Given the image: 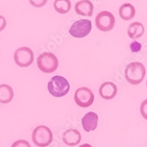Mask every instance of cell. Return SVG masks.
<instances>
[{
  "label": "cell",
  "mask_w": 147,
  "mask_h": 147,
  "mask_svg": "<svg viewBox=\"0 0 147 147\" xmlns=\"http://www.w3.org/2000/svg\"><path fill=\"white\" fill-rule=\"evenodd\" d=\"M58 65L57 57L51 53H44L37 58L38 67L44 73L50 74L55 72L58 68Z\"/></svg>",
  "instance_id": "277c9868"
},
{
  "label": "cell",
  "mask_w": 147,
  "mask_h": 147,
  "mask_svg": "<svg viewBox=\"0 0 147 147\" xmlns=\"http://www.w3.org/2000/svg\"><path fill=\"white\" fill-rule=\"evenodd\" d=\"M98 122V116L94 112H89L82 118L81 122L83 129L86 132L96 129Z\"/></svg>",
  "instance_id": "30bf717a"
},
{
  "label": "cell",
  "mask_w": 147,
  "mask_h": 147,
  "mask_svg": "<svg viewBox=\"0 0 147 147\" xmlns=\"http://www.w3.org/2000/svg\"><path fill=\"white\" fill-rule=\"evenodd\" d=\"M115 24L114 16L108 11H103L98 14L95 18V25L97 28L103 32L111 31Z\"/></svg>",
  "instance_id": "5b68a950"
},
{
  "label": "cell",
  "mask_w": 147,
  "mask_h": 147,
  "mask_svg": "<svg viewBox=\"0 0 147 147\" xmlns=\"http://www.w3.org/2000/svg\"><path fill=\"white\" fill-rule=\"evenodd\" d=\"M70 0H55L54 7L57 13L61 14L68 13L71 8Z\"/></svg>",
  "instance_id": "2e32d148"
},
{
  "label": "cell",
  "mask_w": 147,
  "mask_h": 147,
  "mask_svg": "<svg viewBox=\"0 0 147 147\" xmlns=\"http://www.w3.org/2000/svg\"><path fill=\"white\" fill-rule=\"evenodd\" d=\"M141 44L137 42V41H134L130 45V48L131 50L132 53H138L139 52L141 49Z\"/></svg>",
  "instance_id": "ffe728a7"
},
{
  "label": "cell",
  "mask_w": 147,
  "mask_h": 147,
  "mask_svg": "<svg viewBox=\"0 0 147 147\" xmlns=\"http://www.w3.org/2000/svg\"><path fill=\"white\" fill-rule=\"evenodd\" d=\"M70 89L68 80L64 77L55 76L48 83V90L53 96L59 98L66 95Z\"/></svg>",
  "instance_id": "7a4b0ae2"
},
{
  "label": "cell",
  "mask_w": 147,
  "mask_h": 147,
  "mask_svg": "<svg viewBox=\"0 0 147 147\" xmlns=\"http://www.w3.org/2000/svg\"><path fill=\"white\" fill-rule=\"evenodd\" d=\"M79 147H92V146L89 144H84L80 145Z\"/></svg>",
  "instance_id": "7402d4cb"
},
{
  "label": "cell",
  "mask_w": 147,
  "mask_h": 147,
  "mask_svg": "<svg viewBox=\"0 0 147 147\" xmlns=\"http://www.w3.org/2000/svg\"><path fill=\"white\" fill-rule=\"evenodd\" d=\"M146 86H147V81H146Z\"/></svg>",
  "instance_id": "603a6c76"
},
{
  "label": "cell",
  "mask_w": 147,
  "mask_h": 147,
  "mask_svg": "<svg viewBox=\"0 0 147 147\" xmlns=\"http://www.w3.org/2000/svg\"><path fill=\"white\" fill-rule=\"evenodd\" d=\"M7 26V21L5 18L2 16H0V32L3 31Z\"/></svg>",
  "instance_id": "44dd1931"
},
{
  "label": "cell",
  "mask_w": 147,
  "mask_h": 147,
  "mask_svg": "<svg viewBox=\"0 0 147 147\" xmlns=\"http://www.w3.org/2000/svg\"><path fill=\"white\" fill-rule=\"evenodd\" d=\"M11 147H31V146L27 141L20 140L14 142Z\"/></svg>",
  "instance_id": "e0dca14e"
},
{
  "label": "cell",
  "mask_w": 147,
  "mask_h": 147,
  "mask_svg": "<svg viewBox=\"0 0 147 147\" xmlns=\"http://www.w3.org/2000/svg\"><path fill=\"white\" fill-rule=\"evenodd\" d=\"M146 69L144 65L139 62L129 64L125 69V77L131 84L137 85L141 84L145 76Z\"/></svg>",
  "instance_id": "6da1fadb"
},
{
  "label": "cell",
  "mask_w": 147,
  "mask_h": 147,
  "mask_svg": "<svg viewBox=\"0 0 147 147\" xmlns=\"http://www.w3.org/2000/svg\"><path fill=\"white\" fill-rule=\"evenodd\" d=\"M30 4L34 7L41 8L44 6L48 0H29Z\"/></svg>",
  "instance_id": "ac0fdd59"
},
{
  "label": "cell",
  "mask_w": 147,
  "mask_h": 147,
  "mask_svg": "<svg viewBox=\"0 0 147 147\" xmlns=\"http://www.w3.org/2000/svg\"><path fill=\"white\" fill-rule=\"evenodd\" d=\"M140 113L142 117L147 120V99L141 103L140 106Z\"/></svg>",
  "instance_id": "d6986e66"
},
{
  "label": "cell",
  "mask_w": 147,
  "mask_h": 147,
  "mask_svg": "<svg viewBox=\"0 0 147 147\" xmlns=\"http://www.w3.org/2000/svg\"><path fill=\"white\" fill-rule=\"evenodd\" d=\"M144 33V27L141 22H134L129 25L128 35L131 39L139 38L143 35Z\"/></svg>",
  "instance_id": "9a60e30c"
},
{
  "label": "cell",
  "mask_w": 147,
  "mask_h": 147,
  "mask_svg": "<svg viewBox=\"0 0 147 147\" xmlns=\"http://www.w3.org/2000/svg\"><path fill=\"white\" fill-rule=\"evenodd\" d=\"M64 142L68 146H76L81 141V133L76 129H69L65 131L63 135Z\"/></svg>",
  "instance_id": "8fae6325"
},
{
  "label": "cell",
  "mask_w": 147,
  "mask_h": 147,
  "mask_svg": "<svg viewBox=\"0 0 147 147\" xmlns=\"http://www.w3.org/2000/svg\"><path fill=\"white\" fill-rule=\"evenodd\" d=\"M91 30V21L87 19H82L72 24L69 30V33L74 37L82 38L90 34Z\"/></svg>",
  "instance_id": "8992f818"
},
{
  "label": "cell",
  "mask_w": 147,
  "mask_h": 147,
  "mask_svg": "<svg viewBox=\"0 0 147 147\" xmlns=\"http://www.w3.org/2000/svg\"><path fill=\"white\" fill-rule=\"evenodd\" d=\"M75 11L78 15L84 17H91L94 12V5L90 0H81L75 5Z\"/></svg>",
  "instance_id": "7c38bea8"
},
{
  "label": "cell",
  "mask_w": 147,
  "mask_h": 147,
  "mask_svg": "<svg viewBox=\"0 0 147 147\" xmlns=\"http://www.w3.org/2000/svg\"><path fill=\"white\" fill-rule=\"evenodd\" d=\"M136 11L134 6L129 3L122 4L119 9V14L121 19L124 21H130L136 16Z\"/></svg>",
  "instance_id": "4fadbf2b"
},
{
  "label": "cell",
  "mask_w": 147,
  "mask_h": 147,
  "mask_svg": "<svg viewBox=\"0 0 147 147\" xmlns=\"http://www.w3.org/2000/svg\"><path fill=\"white\" fill-rule=\"evenodd\" d=\"M14 91L11 86L7 84L0 85V103H9L14 98Z\"/></svg>",
  "instance_id": "5bb4252c"
},
{
  "label": "cell",
  "mask_w": 147,
  "mask_h": 147,
  "mask_svg": "<svg viewBox=\"0 0 147 147\" xmlns=\"http://www.w3.org/2000/svg\"><path fill=\"white\" fill-rule=\"evenodd\" d=\"M95 96L92 91L87 87H81L75 92L74 100L77 105L82 108L90 107L94 101Z\"/></svg>",
  "instance_id": "ba28073f"
},
{
  "label": "cell",
  "mask_w": 147,
  "mask_h": 147,
  "mask_svg": "<svg viewBox=\"0 0 147 147\" xmlns=\"http://www.w3.org/2000/svg\"><path fill=\"white\" fill-rule=\"evenodd\" d=\"M34 144L39 147H46L50 145L53 140V134L50 128L45 125L36 127L32 134Z\"/></svg>",
  "instance_id": "3957f363"
},
{
  "label": "cell",
  "mask_w": 147,
  "mask_h": 147,
  "mask_svg": "<svg viewBox=\"0 0 147 147\" xmlns=\"http://www.w3.org/2000/svg\"><path fill=\"white\" fill-rule=\"evenodd\" d=\"M118 89L116 85L112 82H105L100 87L99 94L101 98L106 100L113 99L117 95Z\"/></svg>",
  "instance_id": "9c48e42d"
},
{
  "label": "cell",
  "mask_w": 147,
  "mask_h": 147,
  "mask_svg": "<svg viewBox=\"0 0 147 147\" xmlns=\"http://www.w3.org/2000/svg\"><path fill=\"white\" fill-rule=\"evenodd\" d=\"M14 61L17 65L20 67H28L34 61V55L31 49L24 47L18 48L14 53Z\"/></svg>",
  "instance_id": "52a82bcc"
}]
</instances>
